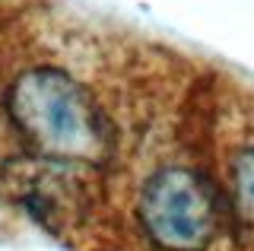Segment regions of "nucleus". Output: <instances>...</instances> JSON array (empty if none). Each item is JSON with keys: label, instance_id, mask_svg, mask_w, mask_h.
I'll list each match as a JSON object with an SVG mask.
<instances>
[{"label": "nucleus", "instance_id": "f03ea898", "mask_svg": "<svg viewBox=\"0 0 254 251\" xmlns=\"http://www.w3.org/2000/svg\"><path fill=\"white\" fill-rule=\"evenodd\" d=\"M219 203L203 175L165 166L143 185L137 219L156 251H206L219 229Z\"/></svg>", "mask_w": 254, "mask_h": 251}, {"label": "nucleus", "instance_id": "7ed1b4c3", "mask_svg": "<svg viewBox=\"0 0 254 251\" xmlns=\"http://www.w3.org/2000/svg\"><path fill=\"white\" fill-rule=\"evenodd\" d=\"M229 210L242 232L254 235V143L242 146L229 166Z\"/></svg>", "mask_w": 254, "mask_h": 251}, {"label": "nucleus", "instance_id": "f257e3e1", "mask_svg": "<svg viewBox=\"0 0 254 251\" xmlns=\"http://www.w3.org/2000/svg\"><path fill=\"white\" fill-rule=\"evenodd\" d=\"M6 112L22 143L54 162H92L108 153V118L76 76L54 67L19 73Z\"/></svg>", "mask_w": 254, "mask_h": 251}]
</instances>
